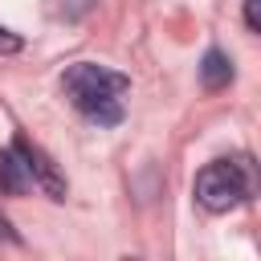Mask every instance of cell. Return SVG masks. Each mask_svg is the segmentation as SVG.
I'll return each mask as SVG.
<instances>
[{
  "mask_svg": "<svg viewBox=\"0 0 261 261\" xmlns=\"http://www.w3.org/2000/svg\"><path fill=\"white\" fill-rule=\"evenodd\" d=\"M61 86H65L69 102H73L90 122H98V126L122 122V102H118V98L130 90V77H126V73L106 69V65H98V61H77V65L65 69Z\"/></svg>",
  "mask_w": 261,
  "mask_h": 261,
  "instance_id": "obj_1",
  "label": "cell"
},
{
  "mask_svg": "<svg viewBox=\"0 0 261 261\" xmlns=\"http://www.w3.org/2000/svg\"><path fill=\"white\" fill-rule=\"evenodd\" d=\"M253 196V163L249 159H212L196 171V200L208 212H228Z\"/></svg>",
  "mask_w": 261,
  "mask_h": 261,
  "instance_id": "obj_2",
  "label": "cell"
},
{
  "mask_svg": "<svg viewBox=\"0 0 261 261\" xmlns=\"http://www.w3.org/2000/svg\"><path fill=\"white\" fill-rule=\"evenodd\" d=\"M12 147H16V155L24 159L29 179H33L49 200H65V179H61V171L53 167V159H49L37 143H29V139H12Z\"/></svg>",
  "mask_w": 261,
  "mask_h": 261,
  "instance_id": "obj_3",
  "label": "cell"
},
{
  "mask_svg": "<svg viewBox=\"0 0 261 261\" xmlns=\"http://www.w3.org/2000/svg\"><path fill=\"white\" fill-rule=\"evenodd\" d=\"M29 171H24V159L16 155V147H4L0 151V192L4 196H24L29 192Z\"/></svg>",
  "mask_w": 261,
  "mask_h": 261,
  "instance_id": "obj_4",
  "label": "cell"
},
{
  "mask_svg": "<svg viewBox=\"0 0 261 261\" xmlns=\"http://www.w3.org/2000/svg\"><path fill=\"white\" fill-rule=\"evenodd\" d=\"M232 57L224 53V49H208L204 53V61H200V86L204 90H224L228 82H232Z\"/></svg>",
  "mask_w": 261,
  "mask_h": 261,
  "instance_id": "obj_5",
  "label": "cell"
},
{
  "mask_svg": "<svg viewBox=\"0 0 261 261\" xmlns=\"http://www.w3.org/2000/svg\"><path fill=\"white\" fill-rule=\"evenodd\" d=\"M20 49H24V41H20L12 29H4V24H0V53H20Z\"/></svg>",
  "mask_w": 261,
  "mask_h": 261,
  "instance_id": "obj_6",
  "label": "cell"
},
{
  "mask_svg": "<svg viewBox=\"0 0 261 261\" xmlns=\"http://www.w3.org/2000/svg\"><path fill=\"white\" fill-rule=\"evenodd\" d=\"M245 24H249V33H261V16H257V0H245Z\"/></svg>",
  "mask_w": 261,
  "mask_h": 261,
  "instance_id": "obj_7",
  "label": "cell"
},
{
  "mask_svg": "<svg viewBox=\"0 0 261 261\" xmlns=\"http://www.w3.org/2000/svg\"><path fill=\"white\" fill-rule=\"evenodd\" d=\"M0 241H12V245H20V237L12 232V224H8V216H0Z\"/></svg>",
  "mask_w": 261,
  "mask_h": 261,
  "instance_id": "obj_8",
  "label": "cell"
}]
</instances>
